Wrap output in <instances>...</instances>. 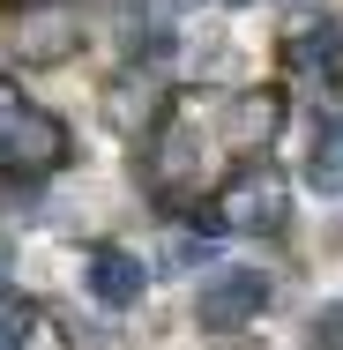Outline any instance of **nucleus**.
Returning a JSON list of instances; mask_svg holds the SVG:
<instances>
[{"label": "nucleus", "mask_w": 343, "mask_h": 350, "mask_svg": "<svg viewBox=\"0 0 343 350\" xmlns=\"http://www.w3.org/2000/svg\"><path fill=\"white\" fill-rule=\"evenodd\" d=\"M8 269H15V239L0 231V291H8Z\"/></svg>", "instance_id": "nucleus-13"}, {"label": "nucleus", "mask_w": 343, "mask_h": 350, "mask_svg": "<svg viewBox=\"0 0 343 350\" xmlns=\"http://www.w3.org/2000/svg\"><path fill=\"white\" fill-rule=\"evenodd\" d=\"M262 306H269V276H254V269H216L194 291V321L209 336H231V328L262 321Z\"/></svg>", "instance_id": "nucleus-3"}, {"label": "nucleus", "mask_w": 343, "mask_h": 350, "mask_svg": "<svg viewBox=\"0 0 343 350\" xmlns=\"http://www.w3.org/2000/svg\"><path fill=\"white\" fill-rule=\"evenodd\" d=\"M30 336H38V306L23 291H0V350H23Z\"/></svg>", "instance_id": "nucleus-11"}, {"label": "nucleus", "mask_w": 343, "mask_h": 350, "mask_svg": "<svg viewBox=\"0 0 343 350\" xmlns=\"http://www.w3.org/2000/svg\"><path fill=\"white\" fill-rule=\"evenodd\" d=\"M8 8H15V15H23V8H68V0H8Z\"/></svg>", "instance_id": "nucleus-14"}, {"label": "nucleus", "mask_w": 343, "mask_h": 350, "mask_svg": "<svg viewBox=\"0 0 343 350\" xmlns=\"http://www.w3.org/2000/svg\"><path fill=\"white\" fill-rule=\"evenodd\" d=\"M216 216H224V231L276 239V231L291 224V187H283V172H269V164H246V172H231V187L216 194Z\"/></svg>", "instance_id": "nucleus-2"}, {"label": "nucleus", "mask_w": 343, "mask_h": 350, "mask_svg": "<svg viewBox=\"0 0 343 350\" xmlns=\"http://www.w3.org/2000/svg\"><path fill=\"white\" fill-rule=\"evenodd\" d=\"M82 291H90L105 313H127L142 291H149V269H142V254H127V246H97L90 269H82Z\"/></svg>", "instance_id": "nucleus-5"}, {"label": "nucleus", "mask_w": 343, "mask_h": 350, "mask_svg": "<svg viewBox=\"0 0 343 350\" xmlns=\"http://www.w3.org/2000/svg\"><path fill=\"white\" fill-rule=\"evenodd\" d=\"M75 157V135L53 120V112H38V105H15L8 90H0V164L8 172H30V179H45V172H60Z\"/></svg>", "instance_id": "nucleus-1"}, {"label": "nucleus", "mask_w": 343, "mask_h": 350, "mask_svg": "<svg viewBox=\"0 0 343 350\" xmlns=\"http://www.w3.org/2000/svg\"><path fill=\"white\" fill-rule=\"evenodd\" d=\"M314 350H343V306L314 313Z\"/></svg>", "instance_id": "nucleus-12"}, {"label": "nucleus", "mask_w": 343, "mask_h": 350, "mask_svg": "<svg viewBox=\"0 0 343 350\" xmlns=\"http://www.w3.org/2000/svg\"><path fill=\"white\" fill-rule=\"evenodd\" d=\"M105 112H112V127H149V120H157V90L127 75V82L105 90Z\"/></svg>", "instance_id": "nucleus-10"}, {"label": "nucleus", "mask_w": 343, "mask_h": 350, "mask_svg": "<svg viewBox=\"0 0 343 350\" xmlns=\"http://www.w3.org/2000/svg\"><path fill=\"white\" fill-rule=\"evenodd\" d=\"M276 135H283V97H276V90H246V97H231V112H224V142H231L239 157L269 149Z\"/></svg>", "instance_id": "nucleus-6"}, {"label": "nucleus", "mask_w": 343, "mask_h": 350, "mask_svg": "<svg viewBox=\"0 0 343 350\" xmlns=\"http://www.w3.org/2000/svg\"><path fill=\"white\" fill-rule=\"evenodd\" d=\"M194 164H202L194 135L164 127V135L149 142V187H157V194H187V187H194Z\"/></svg>", "instance_id": "nucleus-7"}, {"label": "nucleus", "mask_w": 343, "mask_h": 350, "mask_svg": "<svg viewBox=\"0 0 343 350\" xmlns=\"http://www.w3.org/2000/svg\"><path fill=\"white\" fill-rule=\"evenodd\" d=\"M283 53H291V68H306V75H329L336 68V53H343V38H336V23H291V38H283Z\"/></svg>", "instance_id": "nucleus-9"}, {"label": "nucleus", "mask_w": 343, "mask_h": 350, "mask_svg": "<svg viewBox=\"0 0 343 350\" xmlns=\"http://www.w3.org/2000/svg\"><path fill=\"white\" fill-rule=\"evenodd\" d=\"M306 187L314 194H343V120H321L306 142Z\"/></svg>", "instance_id": "nucleus-8"}, {"label": "nucleus", "mask_w": 343, "mask_h": 350, "mask_svg": "<svg viewBox=\"0 0 343 350\" xmlns=\"http://www.w3.org/2000/svg\"><path fill=\"white\" fill-rule=\"evenodd\" d=\"M75 38H82V30H75L68 8H23L8 45H15V60H23V68H60V60L75 53Z\"/></svg>", "instance_id": "nucleus-4"}]
</instances>
